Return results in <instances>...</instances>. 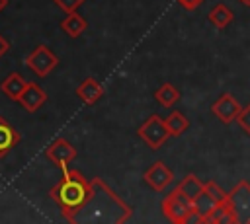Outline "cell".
Here are the masks:
<instances>
[{"label":"cell","instance_id":"6da1fadb","mask_svg":"<svg viewBox=\"0 0 250 224\" xmlns=\"http://www.w3.org/2000/svg\"><path fill=\"white\" fill-rule=\"evenodd\" d=\"M92 191L88 201L70 216L68 222H127L133 214V208L121 201L100 177L90 179Z\"/></svg>","mask_w":250,"mask_h":224},{"label":"cell","instance_id":"7a4b0ae2","mask_svg":"<svg viewBox=\"0 0 250 224\" xmlns=\"http://www.w3.org/2000/svg\"><path fill=\"white\" fill-rule=\"evenodd\" d=\"M92 191L90 179H86L78 169H62L61 181L51 189V199L59 205L62 216L70 220V216L88 201Z\"/></svg>","mask_w":250,"mask_h":224},{"label":"cell","instance_id":"3957f363","mask_svg":"<svg viewBox=\"0 0 250 224\" xmlns=\"http://www.w3.org/2000/svg\"><path fill=\"white\" fill-rule=\"evenodd\" d=\"M162 212L170 222L184 224L193 216V205L186 195H182L178 189H174L172 193H168L162 199Z\"/></svg>","mask_w":250,"mask_h":224},{"label":"cell","instance_id":"277c9868","mask_svg":"<svg viewBox=\"0 0 250 224\" xmlns=\"http://www.w3.org/2000/svg\"><path fill=\"white\" fill-rule=\"evenodd\" d=\"M227 203L232 208L234 222L238 224H250V183L238 181L230 193H227Z\"/></svg>","mask_w":250,"mask_h":224},{"label":"cell","instance_id":"5b68a950","mask_svg":"<svg viewBox=\"0 0 250 224\" xmlns=\"http://www.w3.org/2000/svg\"><path fill=\"white\" fill-rule=\"evenodd\" d=\"M25 64H27V68H29L35 76L45 78V76H49V74L57 68L59 56H57L47 45H37V47L25 56Z\"/></svg>","mask_w":250,"mask_h":224},{"label":"cell","instance_id":"8992f818","mask_svg":"<svg viewBox=\"0 0 250 224\" xmlns=\"http://www.w3.org/2000/svg\"><path fill=\"white\" fill-rule=\"evenodd\" d=\"M137 134L152 148V150H158L166 138L170 136L168 131H166V125H164V119L160 115H150L139 129H137Z\"/></svg>","mask_w":250,"mask_h":224},{"label":"cell","instance_id":"52a82bcc","mask_svg":"<svg viewBox=\"0 0 250 224\" xmlns=\"http://www.w3.org/2000/svg\"><path fill=\"white\" fill-rule=\"evenodd\" d=\"M45 156L55 164L59 166L61 169H64L74 158H76V148L64 140V138H55L47 148H45Z\"/></svg>","mask_w":250,"mask_h":224},{"label":"cell","instance_id":"ba28073f","mask_svg":"<svg viewBox=\"0 0 250 224\" xmlns=\"http://www.w3.org/2000/svg\"><path fill=\"white\" fill-rule=\"evenodd\" d=\"M211 113H213L221 123L229 125V123L236 121V117H238V113H240V103L236 101L234 95L223 93V95H219V97L213 101Z\"/></svg>","mask_w":250,"mask_h":224},{"label":"cell","instance_id":"9c48e42d","mask_svg":"<svg viewBox=\"0 0 250 224\" xmlns=\"http://www.w3.org/2000/svg\"><path fill=\"white\" fill-rule=\"evenodd\" d=\"M18 101H20V105H21L25 111L35 113V111H37L39 107H43V103L47 101V93H45V90H43L39 84L27 82L25 88H23V92L20 93Z\"/></svg>","mask_w":250,"mask_h":224},{"label":"cell","instance_id":"30bf717a","mask_svg":"<svg viewBox=\"0 0 250 224\" xmlns=\"http://www.w3.org/2000/svg\"><path fill=\"white\" fill-rule=\"evenodd\" d=\"M143 179H145L146 185L152 187L154 191H164V189L170 185V181H172V171L166 168L164 162L158 160V162H154V164L145 171Z\"/></svg>","mask_w":250,"mask_h":224},{"label":"cell","instance_id":"8fae6325","mask_svg":"<svg viewBox=\"0 0 250 224\" xmlns=\"http://www.w3.org/2000/svg\"><path fill=\"white\" fill-rule=\"evenodd\" d=\"M76 95L86 103V105H94L102 95H104V88L98 80L94 78H86L84 82H80V86L76 88Z\"/></svg>","mask_w":250,"mask_h":224},{"label":"cell","instance_id":"7c38bea8","mask_svg":"<svg viewBox=\"0 0 250 224\" xmlns=\"http://www.w3.org/2000/svg\"><path fill=\"white\" fill-rule=\"evenodd\" d=\"M20 132L4 117H0V158H4L20 142Z\"/></svg>","mask_w":250,"mask_h":224},{"label":"cell","instance_id":"4fadbf2b","mask_svg":"<svg viewBox=\"0 0 250 224\" xmlns=\"http://www.w3.org/2000/svg\"><path fill=\"white\" fill-rule=\"evenodd\" d=\"M88 27L86 18H82L78 12H70L66 14V18L61 21V29L68 35V37H80Z\"/></svg>","mask_w":250,"mask_h":224},{"label":"cell","instance_id":"5bb4252c","mask_svg":"<svg viewBox=\"0 0 250 224\" xmlns=\"http://www.w3.org/2000/svg\"><path fill=\"white\" fill-rule=\"evenodd\" d=\"M203 222H209V224H234V214H232L230 205L227 201L225 203H217V206L203 218Z\"/></svg>","mask_w":250,"mask_h":224},{"label":"cell","instance_id":"9a60e30c","mask_svg":"<svg viewBox=\"0 0 250 224\" xmlns=\"http://www.w3.org/2000/svg\"><path fill=\"white\" fill-rule=\"evenodd\" d=\"M191 205H193V216H197V220L203 222V218L217 206V201L203 189V191L191 201Z\"/></svg>","mask_w":250,"mask_h":224},{"label":"cell","instance_id":"2e32d148","mask_svg":"<svg viewBox=\"0 0 250 224\" xmlns=\"http://www.w3.org/2000/svg\"><path fill=\"white\" fill-rule=\"evenodd\" d=\"M25 84H27V82H25L18 72H12V74H8V78L2 82L0 90H2V93H4V95H8L10 99L18 101V97H20V93L23 92Z\"/></svg>","mask_w":250,"mask_h":224},{"label":"cell","instance_id":"e0dca14e","mask_svg":"<svg viewBox=\"0 0 250 224\" xmlns=\"http://www.w3.org/2000/svg\"><path fill=\"white\" fill-rule=\"evenodd\" d=\"M164 125H166V131L170 136H180L182 132L188 131L189 121H188V117H184L182 111H172L168 117H164Z\"/></svg>","mask_w":250,"mask_h":224},{"label":"cell","instance_id":"ac0fdd59","mask_svg":"<svg viewBox=\"0 0 250 224\" xmlns=\"http://www.w3.org/2000/svg\"><path fill=\"white\" fill-rule=\"evenodd\" d=\"M154 99L162 105V107H172L176 101H180V90L176 86H172L170 82L158 86V90L154 92Z\"/></svg>","mask_w":250,"mask_h":224},{"label":"cell","instance_id":"d6986e66","mask_svg":"<svg viewBox=\"0 0 250 224\" xmlns=\"http://www.w3.org/2000/svg\"><path fill=\"white\" fill-rule=\"evenodd\" d=\"M182 195H186L189 201H193L201 191H203V181L201 179H197V175H193V173H188L180 183H178V187H176Z\"/></svg>","mask_w":250,"mask_h":224},{"label":"cell","instance_id":"ffe728a7","mask_svg":"<svg viewBox=\"0 0 250 224\" xmlns=\"http://www.w3.org/2000/svg\"><path fill=\"white\" fill-rule=\"evenodd\" d=\"M209 21L217 27V29H225L229 23H230V19H232V12L225 6V4H217V6H213V10L209 12Z\"/></svg>","mask_w":250,"mask_h":224},{"label":"cell","instance_id":"44dd1931","mask_svg":"<svg viewBox=\"0 0 250 224\" xmlns=\"http://www.w3.org/2000/svg\"><path fill=\"white\" fill-rule=\"evenodd\" d=\"M203 189H205L217 203H225V201H227V193H225L215 181H207V183H203Z\"/></svg>","mask_w":250,"mask_h":224},{"label":"cell","instance_id":"7402d4cb","mask_svg":"<svg viewBox=\"0 0 250 224\" xmlns=\"http://www.w3.org/2000/svg\"><path fill=\"white\" fill-rule=\"evenodd\" d=\"M53 2H55V6H57V8H61L64 14L76 12V10L84 4V0H53Z\"/></svg>","mask_w":250,"mask_h":224},{"label":"cell","instance_id":"603a6c76","mask_svg":"<svg viewBox=\"0 0 250 224\" xmlns=\"http://www.w3.org/2000/svg\"><path fill=\"white\" fill-rule=\"evenodd\" d=\"M236 121H238V125L242 127V131H244L246 134H250V103L244 105V107H240V113H238Z\"/></svg>","mask_w":250,"mask_h":224},{"label":"cell","instance_id":"cb8c5ba5","mask_svg":"<svg viewBox=\"0 0 250 224\" xmlns=\"http://www.w3.org/2000/svg\"><path fill=\"white\" fill-rule=\"evenodd\" d=\"M8 51H10V41H8V39H6V37L0 33V58H2V56H4Z\"/></svg>","mask_w":250,"mask_h":224},{"label":"cell","instance_id":"d4e9b609","mask_svg":"<svg viewBox=\"0 0 250 224\" xmlns=\"http://www.w3.org/2000/svg\"><path fill=\"white\" fill-rule=\"evenodd\" d=\"M178 2H180L184 8H188V10H195L203 0H178Z\"/></svg>","mask_w":250,"mask_h":224},{"label":"cell","instance_id":"484cf974","mask_svg":"<svg viewBox=\"0 0 250 224\" xmlns=\"http://www.w3.org/2000/svg\"><path fill=\"white\" fill-rule=\"evenodd\" d=\"M6 4H8V0H0V12L6 8Z\"/></svg>","mask_w":250,"mask_h":224},{"label":"cell","instance_id":"4316f807","mask_svg":"<svg viewBox=\"0 0 250 224\" xmlns=\"http://www.w3.org/2000/svg\"><path fill=\"white\" fill-rule=\"evenodd\" d=\"M242 4H246V6H250V0H240Z\"/></svg>","mask_w":250,"mask_h":224}]
</instances>
